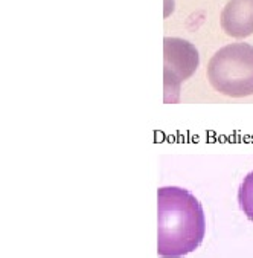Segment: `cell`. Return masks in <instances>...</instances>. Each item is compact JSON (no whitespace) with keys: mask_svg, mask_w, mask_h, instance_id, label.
I'll return each instance as SVG.
<instances>
[{"mask_svg":"<svg viewBox=\"0 0 253 258\" xmlns=\"http://www.w3.org/2000/svg\"><path fill=\"white\" fill-rule=\"evenodd\" d=\"M238 202L245 217L253 222V171L248 173L238 189Z\"/></svg>","mask_w":253,"mask_h":258,"instance_id":"5","label":"cell"},{"mask_svg":"<svg viewBox=\"0 0 253 258\" xmlns=\"http://www.w3.org/2000/svg\"><path fill=\"white\" fill-rule=\"evenodd\" d=\"M208 78L211 86L230 98L253 95V46L232 43L209 60Z\"/></svg>","mask_w":253,"mask_h":258,"instance_id":"2","label":"cell"},{"mask_svg":"<svg viewBox=\"0 0 253 258\" xmlns=\"http://www.w3.org/2000/svg\"><path fill=\"white\" fill-rule=\"evenodd\" d=\"M165 60V93L168 102L179 101L180 84L194 75L198 68L200 57L195 46L183 38L166 37L163 40Z\"/></svg>","mask_w":253,"mask_h":258,"instance_id":"3","label":"cell"},{"mask_svg":"<svg viewBox=\"0 0 253 258\" xmlns=\"http://www.w3.org/2000/svg\"><path fill=\"white\" fill-rule=\"evenodd\" d=\"M206 222L201 203L179 186L157 189V253L182 258L194 252L205 238Z\"/></svg>","mask_w":253,"mask_h":258,"instance_id":"1","label":"cell"},{"mask_svg":"<svg viewBox=\"0 0 253 258\" xmlns=\"http://www.w3.org/2000/svg\"><path fill=\"white\" fill-rule=\"evenodd\" d=\"M221 28L233 38L253 34V0H229L221 11Z\"/></svg>","mask_w":253,"mask_h":258,"instance_id":"4","label":"cell"}]
</instances>
